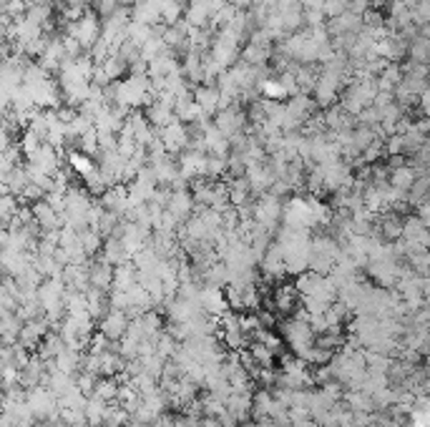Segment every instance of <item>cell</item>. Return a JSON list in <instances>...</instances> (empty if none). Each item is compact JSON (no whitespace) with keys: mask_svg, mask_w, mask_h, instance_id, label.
I'll list each match as a JSON object with an SVG mask.
<instances>
[{"mask_svg":"<svg viewBox=\"0 0 430 427\" xmlns=\"http://www.w3.org/2000/svg\"><path fill=\"white\" fill-rule=\"evenodd\" d=\"M342 256V247L335 236L322 234L312 236V251H309V269L317 274H332V269L337 267Z\"/></svg>","mask_w":430,"mask_h":427,"instance_id":"1","label":"cell"},{"mask_svg":"<svg viewBox=\"0 0 430 427\" xmlns=\"http://www.w3.org/2000/svg\"><path fill=\"white\" fill-rule=\"evenodd\" d=\"M280 332H282V337H285L287 347L292 349V355H297V357H305L309 349L317 344V335H315V329L309 327V322L287 317V320L280 322Z\"/></svg>","mask_w":430,"mask_h":427,"instance_id":"2","label":"cell"},{"mask_svg":"<svg viewBox=\"0 0 430 427\" xmlns=\"http://www.w3.org/2000/svg\"><path fill=\"white\" fill-rule=\"evenodd\" d=\"M65 33H68V38L79 41L86 50H91L96 43L101 41V33H103V21H101L99 13H86L83 18H79V21L65 23Z\"/></svg>","mask_w":430,"mask_h":427,"instance_id":"3","label":"cell"},{"mask_svg":"<svg viewBox=\"0 0 430 427\" xmlns=\"http://www.w3.org/2000/svg\"><path fill=\"white\" fill-rule=\"evenodd\" d=\"M282 219H285V201H282L280 196L262 194V196L254 199V221H257V224L277 231Z\"/></svg>","mask_w":430,"mask_h":427,"instance_id":"4","label":"cell"},{"mask_svg":"<svg viewBox=\"0 0 430 427\" xmlns=\"http://www.w3.org/2000/svg\"><path fill=\"white\" fill-rule=\"evenodd\" d=\"M214 126L222 131L227 138H234V136L244 134V126H247V114H244L242 103H234V106L224 108L214 116Z\"/></svg>","mask_w":430,"mask_h":427,"instance_id":"5","label":"cell"},{"mask_svg":"<svg viewBox=\"0 0 430 427\" xmlns=\"http://www.w3.org/2000/svg\"><path fill=\"white\" fill-rule=\"evenodd\" d=\"M247 181H249L254 196L269 194V189H272L274 181H277V174H274V169H272V161L265 158V161H259V164H252L249 169H247Z\"/></svg>","mask_w":430,"mask_h":427,"instance_id":"6","label":"cell"},{"mask_svg":"<svg viewBox=\"0 0 430 427\" xmlns=\"http://www.w3.org/2000/svg\"><path fill=\"white\" fill-rule=\"evenodd\" d=\"M158 136H161V141H164V146H166L169 154H184V151L189 149V143H192L189 126L187 123H181V121L169 123L166 128L158 131Z\"/></svg>","mask_w":430,"mask_h":427,"instance_id":"7","label":"cell"},{"mask_svg":"<svg viewBox=\"0 0 430 427\" xmlns=\"http://www.w3.org/2000/svg\"><path fill=\"white\" fill-rule=\"evenodd\" d=\"M300 302H302V294H300V289H297V284L282 282V284H277V289H274V294H272V309L285 314V317H292V314L300 309Z\"/></svg>","mask_w":430,"mask_h":427,"instance_id":"8","label":"cell"},{"mask_svg":"<svg viewBox=\"0 0 430 427\" xmlns=\"http://www.w3.org/2000/svg\"><path fill=\"white\" fill-rule=\"evenodd\" d=\"M410 53V43L400 36V33H387L380 43H378V56H382L387 63H405Z\"/></svg>","mask_w":430,"mask_h":427,"instance_id":"9","label":"cell"},{"mask_svg":"<svg viewBox=\"0 0 430 427\" xmlns=\"http://www.w3.org/2000/svg\"><path fill=\"white\" fill-rule=\"evenodd\" d=\"M129 327H131V317H129V312H123V309H111V312L99 322V329L111 342H121L123 337L129 335Z\"/></svg>","mask_w":430,"mask_h":427,"instance_id":"10","label":"cell"},{"mask_svg":"<svg viewBox=\"0 0 430 427\" xmlns=\"http://www.w3.org/2000/svg\"><path fill=\"white\" fill-rule=\"evenodd\" d=\"M146 118L151 121L154 128H166L169 123L176 121V111H174V98H166V96H156L146 106Z\"/></svg>","mask_w":430,"mask_h":427,"instance_id":"11","label":"cell"},{"mask_svg":"<svg viewBox=\"0 0 430 427\" xmlns=\"http://www.w3.org/2000/svg\"><path fill=\"white\" fill-rule=\"evenodd\" d=\"M358 126V116H352L342 103H335V106L327 108L325 114V128L332 131V134H345V131H352Z\"/></svg>","mask_w":430,"mask_h":427,"instance_id":"12","label":"cell"},{"mask_svg":"<svg viewBox=\"0 0 430 427\" xmlns=\"http://www.w3.org/2000/svg\"><path fill=\"white\" fill-rule=\"evenodd\" d=\"M30 209H33L36 224L41 227V231H43V234H48V231H61V229H63V216H61L56 209L50 207L45 199L36 201V204H33Z\"/></svg>","mask_w":430,"mask_h":427,"instance_id":"13","label":"cell"},{"mask_svg":"<svg viewBox=\"0 0 430 427\" xmlns=\"http://www.w3.org/2000/svg\"><path fill=\"white\" fill-rule=\"evenodd\" d=\"M48 332H50V324H48V320H45V317H41V320H30V322H25V324H23L18 342H21L23 347H28L30 352H33V349L41 347V342L45 340V335H48Z\"/></svg>","mask_w":430,"mask_h":427,"instance_id":"14","label":"cell"},{"mask_svg":"<svg viewBox=\"0 0 430 427\" xmlns=\"http://www.w3.org/2000/svg\"><path fill=\"white\" fill-rule=\"evenodd\" d=\"M101 207L106 209V211H114L119 216H126L131 209V199H129V186H114V189H108L99 201Z\"/></svg>","mask_w":430,"mask_h":427,"instance_id":"15","label":"cell"},{"mask_svg":"<svg viewBox=\"0 0 430 427\" xmlns=\"http://www.w3.org/2000/svg\"><path fill=\"white\" fill-rule=\"evenodd\" d=\"M88 269H91V287H96L101 292H111L114 289V264H108L103 256H99V259L88 264Z\"/></svg>","mask_w":430,"mask_h":427,"instance_id":"16","label":"cell"},{"mask_svg":"<svg viewBox=\"0 0 430 427\" xmlns=\"http://www.w3.org/2000/svg\"><path fill=\"white\" fill-rule=\"evenodd\" d=\"M166 211L172 214L174 219H179L181 224H187L189 219L196 211V201H194V194L189 191H172V199H169V207Z\"/></svg>","mask_w":430,"mask_h":427,"instance_id":"17","label":"cell"},{"mask_svg":"<svg viewBox=\"0 0 430 427\" xmlns=\"http://www.w3.org/2000/svg\"><path fill=\"white\" fill-rule=\"evenodd\" d=\"M194 98L196 103L201 106V111L207 116H216L219 114V108H222V91L216 88V85H199L196 91H194Z\"/></svg>","mask_w":430,"mask_h":427,"instance_id":"18","label":"cell"},{"mask_svg":"<svg viewBox=\"0 0 430 427\" xmlns=\"http://www.w3.org/2000/svg\"><path fill=\"white\" fill-rule=\"evenodd\" d=\"M252 402H254V392H232L227 399V410H229L239 422H252Z\"/></svg>","mask_w":430,"mask_h":427,"instance_id":"19","label":"cell"},{"mask_svg":"<svg viewBox=\"0 0 430 427\" xmlns=\"http://www.w3.org/2000/svg\"><path fill=\"white\" fill-rule=\"evenodd\" d=\"M103 259H106L108 264H114V267H121V264L131 262L134 256H131V251L126 249V244L121 242V239H116V236H111V239H103Z\"/></svg>","mask_w":430,"mask_h":427,"instance_id":"20","label":"cell"},{"mask_svg":"<svg viewBox=\"0 0 430 427\" xmlns=\"http://www.w3.org/2000/svg\"><path fill=\"white\" fill-rule=\"evenodd\" d=\"M229 201H232V207L234 209H242V207H247V204L254 201V191H252L247 176L232 178L229 181Z\"/></svg>","mask_w":430,"mask_h":427,"instance_id":"21","label":"cell"},{"mask_svg":"<svg viewBox=\"0 0 430 427\" xmlns=\"http://www.w3.org/2000/svg\"><path fill=\"white\" fill-rule=\"evenodd\" d=\"M272 405H274L272 390H265V387H259V390L254 392V402H252V420H254V422L269 420Z\"/></svg>","mask_w":430,"mask_h":427,"instance_id":"22","label":"cell"},{"mask_svg":"<svg viewBox=\"0 0 430 427\" xmlns=\"http://www.w3.org/2000/svg\"><path fill=\"white\" fill-rule=\"evenodd\" d=\"M345 402L355 413H375V397L373 392L367 390H347L345 392Z\"/></svg>","mask_w":430,"mask_h":427,"instance_id":"23","label":"cell"},{"mask_svg":"<svg viewBox=\"0 0 430 427\" xmlns=\"http://www.w3.org/2000/svg\"><path fill=\"white\" fill-rule=\"evenodd\" d=\"M65 347H68V344H65L63 335H61V332H56V329H50L48 335H45V340L41 342V347H38V355L50 362V360H56V357L61 355Z\"/></svg>","mask_w":430,"mask_h":427,"instance_id":"24","label":"cell"},{"mask_svg":"<svg viewBox=\"0 0 430 427\" xmlns=\"http://www.w3.org/2000/svg\"><path fill=\"white\" fill-rule=\"evenodd\" d=\"M136 274H139V269H136V264H134V262H126V264H121V267H116V271H114V289L129 292L131 287L139 284Z\"/></svg>","mask_w":430,"mask_h":427,"instance_id":"25","label":"cell"},{"mask_svg":"<svg viewBox=\"0 0 430 427\" xmlns=\"http://www.w3.org/2000/svg\"><path fill=\"white\" fill-rule=\"evenodd\" d=\"M108 407H111V402H106V399L96 397V395H91L88 397V405H86V420L91 427H103V420H106L108 415Z\"/></svg>","mask_w":430,"mask_h":427,"instance_id":"26","label":"cell"},{"mask_svg":"<svg viewBox=\"0 0 430 427\" xmlns=\"http://www.w3.org/2000/svg\"><path fill=\"white\" fill-rule=\"evenodd\" d=\"M56 367L61 372H68V375H76V372H81V367H83V355H81L79 349L73 347H65L61 355L56 357Z\"/></svg>","mask_w":430,"mask_h":427,"instance_id":"27","label":"cell"},{"mask_svg":"<svg viewBox=\"0 0 430 427\" xmlns=\"http://www.w3.org/2000/svg\"><path fill=\"white\" fill-rule=\"evenodd\" d=\"M420 176L416 169L410 164H405V166H400V169H395L393 174H390V186L393 189H398V191H405L408 194L410 191V186L416 184V178Z\"/></svg>","mask_w":430,"mask_h":427,"instance_id":"28","label":"cell"},{"mask_svg":"<svg viewBox=\"0 0 430 427\" xmlns=\"http://www.w3.org/2000/svg\"><path fill=\"white\" fill-rule=\"evenodd\" d=\"M68 164H71L73 174H79L81 178H86L88 174H91V171L99 166L94 161V156H88V154H83V151H79V149L68 151Z\"/></svg>","mask_w":430,"mask_h":427,"instance_id":"29","label":"cell"},{"mask_svg":"<svg viewBox=\"0 0 430 427\" xmlns=\"http://www.w3.org/2000/svg\"><path fill=\"white\" fill-rule=\"evenodd\" d=\"M428 199H430V174H420V176L416 178V184L410 186L408 201L413 204V209H418V207H423Z\"/></svg>","mask_w":430,"mask_h":427,"instance_id":"30","label":"cell"},{"mask_svg":"<svg viewBox=\"0 0 430 427\" xmlns=\"http://www.w3.org/2000/svg\"><path fill=\"white\" fill-rule=\"evenodd\" d=\"M345 342H347V337L342 335V324L325 329L322 335H317V347L330 349V352H340L345 347Z\"/></svg>","mask_w":430,"mask_h":427,"instance_id":"31","label":"cell"},{"mask_svg":"<svg viewBox=\"0 0 430 427\" xmlns=\"http://www.w3.org/2000/svg\"><path fill=\"white\" fill-rule=\"evenodd\" d=\"M48 387L53 392H56L58 397H63V395H68V392L76 387V375H68V372H61L56 367V370L50 372V379H48Z\"/></svg>","mask_w":430,"mask_h":427,"instance_id":"32","label":"cell"},{"mask_svg":"<svg viewBox=\"0 0 430 427\" xmlns=\"http://www.w3.org/2000/svg\"><path fill=\"white\" fill-rule=\"evenodd\" d=\"M119 387H121V382H119L116 377H101L94 395L101 399H106V402H116V397H119Z\"/></svg>","mask_w":430,"mask_h":427,"instance_id":"33","label":"cell"},{"mask_svg":"<svg viewBox=\"0 0 430 427\" xmlns=\"http://www.w3.org/2000/svg\"><path fill=\"white\" fill-rule=\"evenodd\" d=\"M249 352L254 355V360L259 362V367H272L274 360H277V355H274V352L267 347V344H262V342H252Z\"/></svg>","mask_w":430,"mask_h":427,"instance_id":"34","label":"cell"},{"mask_svg":"<svg viewBox=\"0 0 430 427\" xmlns=\"http://www.w3.org/2000/svg\"><path fill=\"white\" fill-rule=\"evenodd\" d=\"M99 375H91V372H79L76 375V384H79V390L86 395V397H91L96 392V387H99Z\"/></svg>","mask_w":430,"mask_h":427,"instance_id":"35","label":"cell"},{"mask_svg":"<svg viewBox=\"0 0 430 427\" xmlns=\"http://www.w3.org/2000/svg\"><path fill=\"white\" fill-rule=\"evenodd\" d=\"M418 216L425 221V227L430 229V201H425L423 207H418Z\"/></svg>","mask_w":430,"mask_h":427,"instance_id":"36","label":"cell"},{"mask_svg":"<svg viewBox=\"0 0 430 427\" xmlns=\"http://www.w3.org/2000/svg\"><path fill=\"white\" fill-rule=\"evenodd\" d=\"M227 3H232V6L239 8V10H242V8H252V6H254V0H227Z\"/></svg>","mask_w":430,"mask_h":427,"instance_id":"37","label":"cell"},{"mask_svg":"<svg viewBox=\"0 0 430 427\" xmlns=\"http://www.w3.org/2000/svg\"><path fill=\"white\" fill-rule=\"evenodd\" d=\"M176 3H184V0H176Z\"/></svg>","mask_w":430,"mask_h":427,"instance_id":"38","label":"cell"}]
</instances>
